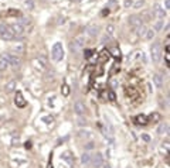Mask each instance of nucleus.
Here are the masks:
<instances>
[{
    "label": "nucleus",
    "mask_w": 170,
    "mask_h": 168,
    "mask_svg": "<svg viewBox=\"0 0 170 168\" xmlns=\"http://www.w3.org/2000/svg\"><path fill=\"white\" fill-rule=\"evenodd\" d=\"M51 55H52V59L55 62L61 61L64 58V48H62V44L61 42H55L52 45V49H51Z\"/></svg>",
    "instance_id": "1"
},
{
    "label": "nucleus",
    "mask_w": 170,
    "mask_h": 168,
    "mask_svg": "<svg viewBox=\"0 0 170 168\" xmlns=\"http://www.w3.org/2000/svg\"><path fill=\"white\" fill-rule=\"evenodd\" d=\"M150 55H152V61L153 62H159L162 58V45L160 42H153L152 48H150Z\"/></svg>",
    "instance_id": "2"
},
{
    "label": "nucleus",
    "mask_w": 170,
    "mask_h": 168,
    "mask_svg": "<svg viewBox=\"0 0 170 168\" xmlns=\"http://www.w3.org/2000/svg\"><path fill=\"white\" fill-rule=\"evenodd\" d=\"M84 45H85V40L82 37H78V38H75L74 41L70 42V49H71L72 54H77V52L82 51Z\"/></svg>",
    "instance_id": "3"
},
{
    "label": "nucleus",
    "mask_w": 170,
    "mask_h": 168,
    "mask_svg": "<svg viewBox=\"0 0 170 168\" xmlns=\"http://www.w3.org/2000/svg\"><path fill=\"white\" fill-rule=\"evenodd\" d=\"M0 37H1L4 41H13L16 36L11 33V30H10V27H9V26L0 24Z\"/></svg>",
    "instance_id": "4"
},
{
    "label": "nucleus",
    "mask_w": 170,
    "mask_h": 168,
    "mask_svg": "<svg viewBox=\"0 0 170 168\" xmlns=\"http://www.w3.org/2000/svg\"><path fill=\"white\" fill-rule=\"evenodd\" d=\"M3 59L7 61V64L11 65V67H14V68L20 67V58H17L14 54H4L3 55Z\"/></svg>",
    "instance_id": "5"
},
{
    "label": "nucleus",
    "mask_w": 170,
    "mask_h": 168,
    "mask_svg": "<svg viewBox=\"0 0 170 168\" xmlns=\"http://www.w3.org/2000/svg\"><path fill=\"white\" fill-rule=\"evenodd\" d=\"M91 163H92V167L94 168H101L104 165V157L101 153H95L91 158Z\"/></svg>",
    "instance_id": "6"
},
{
    "label": "nucleus",
    "mask_w": 170,
    "mask_h": 168,
    "mask_svg": "<svg viewBox=\"0 0 170 168\" xmlns=\"http://www.w3.org/2000/svg\"><path fill=\"white\" fill-rule=\"evenodd\" d=\"M152 13H153V16H156L159 20H162L163 17H166V13H165V10L162 9V6H160V4H155V6H153Z\"/></svg>",
    "instance_id": "7"
},
{
    "label": "nucleus",
    "mask_w": 170,
    "mask_h": 168,
    "mask_svg": "<svg viewBox=\"0 0 170 168\" xmlns=\"http://www.w3.org/2000/svg\"><path fill=\"white\" fill-rule=\"evenodd\" d=\"M61 158H62L64 161H67L68 165H74V164H75V160H74V155H72L71 151H64V153L61 154Z\"/></svg>",
    "instance_id": "8"
},
{
    "label": "nucleus",
    "mask_w": 170,
    "mask_h": 168,
    "mask_svg": "<svg viewBox=\"0 0 170 168\" xmlns=\"http://www.w3.org/2000/svg\"><path fill=\"white\" fill-rule=\"evenodd\" d=\"M129 24H130V26H133L135 28L140 27V26L143 24L142 17H140V16H130V18H129Z\"/></svg>",
    "instance_id": "9"
},
{
    "label": "nucleus",
    "mask_w": 170,
    "mask_h": 168,
    "mask_svg": "<svg viewBox=\"0 0 170 168\" xmlns=\"http://www.w3.org/2000/svg\"><path fill=\"white\" fill-rule=\"evenodd\" d=\"M74 112H75L78 116H82V115H85V112H86V107H85V105L82 102H77V103L74 105Z\"/></svg>",
    "instance_id": "10"
},
{
    "label": "nucleus",
    "mask_w": 170,
    "mask_h": 168,
    "mask_svg": "<svg viewBox=\"0 0 170 168\" xmlns=\"http://www.w3.org/2000/svg\"><path fill=\"white\" fill-rule=\"evenodd\" d=\"M14 103H16L17 107H24V106H26V100H24L21 92H17V95H16V98H14Z\"/></svg>",
    "instance_id": "11"
},
{
    "label": "nucleus",
    "mask_w": 170,
    "mask_h": 168,
    "mask_svg": "<svg viewBox=\"0 0 170 168\" xmlns=\"http://www.w3.org/2000/svg\"><path fill=\"white\" fill-rule=\"evenodd\" d=\"M10 27V30H11V33L14 34V36H21L23 34V26H20L19 23L17 24H11V26H9Z\"/></svg>",
    "instance_id": "12"
},
{
    "label": "nucleus",
    "mask_w": 170,
    "mask_h": 168,
    "mask_svg": "<svg viewBox=\"0 0 170 168\" xmlns=\"http://www.w3.org/2000/svg\"><path fill=\"white\" fill-rule=\"evenodd\" d=\"M153 84H155V86L156 88H162L163 86V84H165V79H163V76L160 75V74H155L153 75Z\"/></svg>",
    "instance_id": "13"
},
{
    "label": "nucleus",
    "mask_w": 170,
    "mask_h": 168,
    "mask_svg": "<svg viewBox=\"0 0 170 168\" xmlns=\"http://www.w3.org/2000/svg\"><path fill=\"white\" fill-rule=\"evenodd\" d=\"M86 34L88 36H91V37H96L98 34H99V27L98 26H89V27H86Z\"/></svg>",
    "instance_id": "14"
},
{
    "label": "nucleus",
    "mask_w": 170,
    "mask_h": 168,
    "mask_svg": "<svg viewBox=\"0 0 170 168\" xmlns=\"http://www.w3.org/2000/svg\"><path fill=\"white\" fill-rule=\"evenodd\" d=\"M16 86H17V82L13 79V81H9L6 86H4V90H6V93H11V92H14L16 90Z\"/></svg>",
    "instance_id": "15"
},
{
    "label": "nucleus",
    "mask_w": 170,
    "mask_h": 168,
    "mask_svg": "<svg viewBox=\"0 0 170 168\" xmlns=\"http://www.w3.org/2000/svg\"><path fill=\"white\" fill-rule=\"evenodd\" d=\"M91 158H92V155H91V153H84L82 155H81V164H91Z\"/></svg>",
    "instance_id": "16"
},
{
    "label": "nucleus",
    "mask_w": 170,
    "mask_h": 168,
    "mask_svg": "<svg viewBox=\"0 0 170 168\" xmlns=\"http://www.w3.org/2000/svg\"><path fill=\"white\" fill-rule=\"evenodd\" d=\"M167 131H169V123H162L157 130L159 134H167Z\"/></svg>",
    "instance_id": "17"
},
{
    "label": "nucleus",
    "mask_w": 170,
    "mask_h": 168,
    "mask_svg": "<svg viewBox=\"0 0 170 168\" xmlns=\"http://www.w3.org/2000/svg\"><path fill=\"white\" fill-rule=\"evenodd\" d=\"M162 28H163V21H162V20H159L157 23H155V30H153L155 33H156V31H160Z\"/></svg>",
    "instance_id": "18"
},
{
    "label": "nucleus",
    "mask_w": 170,
    "mask_h": 168,
    "mask_svg": "<svg viewBox=\"0 0 170 168\" xmlns=\"http://www.w3.org/2000/svg\"><path fill=\"white\" fill-rule=\"evenodd\" d=\"M146 31H147V28H146V26H140V27H137V34L139 36H145L146 34Z\"/></svg>",
    "instance_id": "19"
},
{
    "label": "nucleus",
    "mask_w": 170,
    "mask_h": 168,
    "mask_svg": "<svg viewBox=\"0 0 170 168\" xmlns=\"http://www.w3.org/2000/svg\"><path fill=\"white\" fill-rule=\"evenodd\" d=\"M155 34H156V33L153 31V28H150V30H147V31H146V34H145V36H146V38H147V40H153Z\"/></svg>",
    "instance_id": "20"
},
{
    "label": "nucleus",
    "mask_w": 170,
    "mask_h": 168,
    "mask_svg": "<svg viewBox=\"0 0 170 168\" xmlns=\"http://www.w3.org/2000/svg\"><path fill=\"white\" fill-rule=\"evenodd\" d=\"M7 67H9V64H7V61H4L3 58L0 59V71L3 72V71H6L7 69Z\"/></svg>",
    "instance_id": "21"
},
{
    "label": "nucleus",
    "mask_w": 170,
    "mask_h": 168,
    "mask_svg": "<svg viewBox=\"0 0 170 168\" xmlns=\"http://www.w3.org/2000/svg\"><path fill=\"white\" fill-rule=\"evenodd\" d=\"M31 21H30V18H24V17H20V26H29Z\"/></svg>",
    "instance_id": "22"
},
{
    "label": "nucleus",
    "mask_w": 170,
    "mask_h": 168,
    "mask_svg": "<svg viewBox=\"0 0 170 168\" xmlns=\"http://www.w3.org/2000/svg\"><path fill=\"white\" fill-rule=\"evenodd\" d=\"M61 92H62V95H64V96H68V95H70V88H68V85H62Z\"/></svg>",
    "instance_id": "23"
},
{
    "label": "nucleus",
    "mask_w": 170,
    "mask_h": 168,
    "mask_svg": "<svg viewBox=\"0 0 170 168\" xmlns=\"http://www.w3.org/2000/svg\"><path fill=\"white\" fill-rule=\"evenodd\" d=\"M114 31H115V27L114 26H108L106 27V36H112Z\"/></svg>",
    "instance_id": "24"
},
{
    "label": "nucleus",
    "mask_w": 170,
    "mask_h": 168,
    "mask_svg": "<svg viewBox=\"0 0 170 168\" xmlns=\"http://www.w3.org/2000/svg\"><path fill=\"white\" fill-rule=\"evenodd\" d=\"M26 6H27V9L33 10L34 9V1L33 0H26Z\"/></svg>",
    "instance_id": "25"
},
{
    "label": "nucleus",
    "mask_w": 170,
    "mask_h": 168,
    "mask_svg": "<svg viewBox=\"0 0 170 168\" xmlns=\"http://www.w3.org/2000/svg\"><path fill=\"white\" fill-rule=\"evenodd\" d=\"M9 14H11V16H21V13L19 10H9Z\"/></svg>",
    "instance_id": "26"
},
{
    "label": "nucleus",
    "mask_w": 170,
    "mask_h": 168,
    "mask_svg": "<svg viewBox=\"0 0 170 168\" xmlns=\"http://www.w3.org/2000/svg\"><path fill=\"white\" fill-rule=\"evenodd\" d=\"M142 140L146 141V143H149V141H150V136H149V134H142Z\"/></svg>",
    "instance_id": "27"
},
{
    "label": "nucleus",
    "mask_w": 170,
    "mask_h": 168,
    "mask_svg": "<svg viewBox=\"0 0 170 168\" xmlns=\"http://www.w3.org/2000/svg\"><path fill=\"white\" fill-rule=\"evenodd\" d=\"M143 4H145V1H143V0H142V1H137V3H136V4H135V6H133V7H135V9H140V7H142V6H143Z\"/></svg>",
    "instance_id": "28"
},
{
    "label": "nucleus",
    "mask_w": 170,
    "mask_h": 168,
    "mask_svg": "<svg viewBox=\"0 0 170 168\" xmlns=\"http://www.w3.org/2000/svg\"><path fill=\"white\" fill-rule=\"evenodd\" d=\"M152 119H153L155 122H157V120L160 119V115H159V113H153V115H152Z\"/></svg>",
    "instance_id": "29"
},
{
    "label": "nucleus",
    "mask_w": 170,
    "mask_h": 168,
    "mask_svg": "<svg viewBox=\"0 0 170 168\" xmlns=\"http://www.w3.org/2000/svg\"><path fill=\"white\" fill-rule=\"evenodd\" d=\"M91 54H92V52H91V49H85V51H84V55L86 57V58H89V57H91Z\"/></svg>",
    "instance_id": "30"
},
{
    "label": "nucleus",
    "mask_w": 170,
    "mask_h": 168,
    "mask_svg": "<svg viewBox=\"0 0 170 168\" xmlns=\"http://www.w3.org/2000/svg\"><path fill=\"white\" fill-rule=\"evenodd\" d=\"M39 61H41L42 65H47V59H45L44 57H39Z\"/></svg>",
    "instance_id": "31"
},
{
    "label": "nucleus",
    "mask_w": 170,
    "mask_h": 168,
    "mask_svg": "<svg viewBox=\"0 0 170 168\" xmlns=\"http://www.w3.org/2000/svg\"><path fill=\"white\" fill-rule=\"evenodd\" d=\"M132 4H133V1H132V0H126V1H125V7H130Z\"/></svg>",
    "instance_id": "32"
},
{
    "label": "nucleus",
    "mask_w": 170,
    "mask_h": 168,
    "mask_svg": "<svg viewBox=\"0 0 170 168\" xmlns=\"http://www.w3.org/2000/svg\"><path fill=\"white\" fill-rule=\"evenodd\" d=\"M165 4H166V6H165L166 9H170V0H166V1H165Z\"/></svg>",
    "instance_id": "33"
},
{
    "label": "nucleus",
    "mask_w": 170,
    "mask_h": 168,
    "mask_svg": "<svg viewBox=\"0 0 170 168\" xmlns=\"http://www.w3.org/2000/svg\"><path fill=\"white\" fill-rule=\"evenodd\" d=\"M50 120H51V122H52V117H50V116H48V117H45V119H44V122H47V123H48V122H50Z\"/></svg>",
    "instance_id": "34"
},
{
    "label": "nucleus",
    "mask_w": 170,
    "mask_h": 168,
    "mask_svg": "<svg viewBox=\"0 0 170 168\" xmlns=\"http://www.w3.org/2000/svg\"><path fill=\"white\" fill-rule=\"evenodd\" d=\"M92 147H94V143H88L86 144V148H92Z\"/></svg>",
    "instance_id": "35"
},
{
    "label": "nucleus",
    "mask_w": 170,
    "mask_h": 168,
    "mask_svg": "<svg viewBox=\"0 0 170 168\" xmlns=\"http://www.w3.org/2000/svg\"><path fill=\"white\" fill-rule=\"evenodd\" d=\"M105 168H111V167H109V165H105Z\"/></svg>",
    "instance_id": "36"
}]
</instances>
